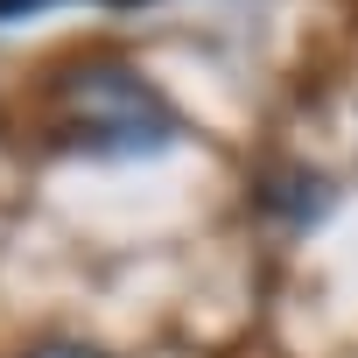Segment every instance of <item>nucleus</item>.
Instances as JSON below:
<instances>
[{
    "instance_id": "nucleus-3",
    "label": "nucleus",
    "mask_w": 358,
    "mask_h": 358,
    "mask_svg": "<svg viewBox=\"0 0 358 358\" xmlns=\"http://www.w3.org/2000/svg\"><path fill=\"white\" fill-rule=\"evenodd\" d=\"M29 358H99L92 344H43V351H29Z\"/></svg>"
},
{
    "instance_id": "nucleus-1",
    "label": "nucleus",
    "mask_w": 358,
    "mask_h": 358,
    "mask_svg": "<svg viewBox=\"0 0 358 358\" xmlns=\"http://www.w3.org/2000/svg\"><path fill=\"white\" fill-rule=\"evenodd\" d=\"M64 106H71V127L85 148L99 155H134V148H155L176 134V113L162 106V92L148 78H134L127 64H85L64 78Z\"/></svg>"
},
{
    "instance_id": "nucleus-2",
    "label": "nucleus",
    "mask_w": 358,
    "mask_h": 358,
    "mask_svg": "<svg viewBox=\"0 0 358 358\" xmlns=\"http://www.w3.org/2000/svg\"><path fill=\"white\" fill-rule=\"evenodd\" d=\"M50 8V0H0V22H29V15H43ZM57 8H64V0H57Z\"/></svg>"
}]
</instances>
